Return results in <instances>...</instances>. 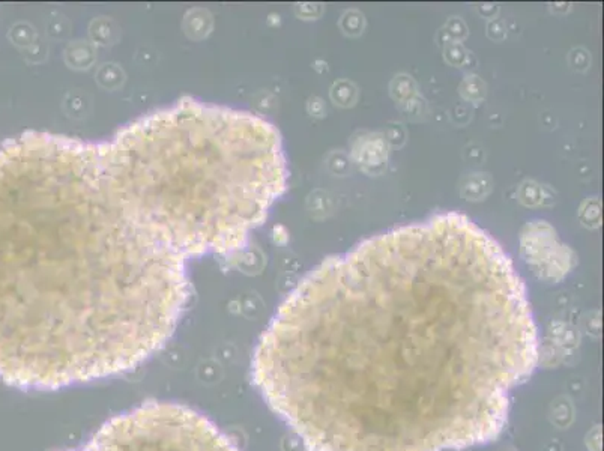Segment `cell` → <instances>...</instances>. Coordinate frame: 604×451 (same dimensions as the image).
I'll return each mask as SVG.
<instances>
[{
  "mask_svg": "<svg viewBox=\"0 0 604 451\" xmlns=\"http://www.w3.org/2000/svg\"><path fill=\"white\" fill-rule=\"evenodd\" d=\"M552 418H553V423L561 426V428H564V426H568L570 423H572L573 409H572V405H570V401L567 399L562 397V399H558L555 401V405H553V411H552Z\"/></svg>",
  "mask_w": 604,
  "mask_h": 451,
  "instance_id": "obj_4",
  "label": "cell"
},
{
  "mask_svg": "<svg viewBox=\"0 0 604 451\" xmlns=\"http://www.w3.org/2000/svg\"><path fill=\"white\" fill-rule=\"evenodd\" d=\"M66 451H239L230 437L194 409L147 401L116 415Z\"/></svg>",
  "mask_w": 604,
  "mask_h": 451,
  "instance_id": "obj_3",
  "label": "cell"
},
{
  "mask_svg": "<svg viewBox=\"0 0 604 451\" xmlns=\"http://www.w3.org/2000/svg\"><path fill=\"white\" fill-rule=\"evenodd\" d=\"M537 361L506 251L442 214L305 277L262 335L253 379L309 451H446L498 437Z\"/></svg>",
  "mask_w": 604,
  "mask_h": 451,
  "instance_id": "obj_2",
  "label": "cell"
},
{
  "mask_svg": "<svg viewBox=\"0 0 604 451\" xmlns=\"http://www.w3.org/2000/svg\"><path fill=\"white\" fill-rule=\"evenodd\" d=\"M286 180L269 122L191 98L104 142L0 146V381L59 390L143 364L179 324L188 262L242 250Z\"/></svg>",
  "mask_w": 604,
  "mask_h": 451,
  "instance_id": "obj_1",
  "label": "cell"
}]
</instances>
